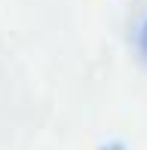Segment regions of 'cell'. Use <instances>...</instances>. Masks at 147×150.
<instances>
[{
    "mask_svg": "<svg viewBox=\"0 0 147 150\" xmlns=\"http://www.w3.org/2000/svg\"><path fill=\"white\" fill-rule=\"evenodd\" d=\"M138 49H141V55L147 61V18L141 22V28H138Z\"/></svg>",
    "mask_w": 147,
    "mask_h": 150,
    "instance_id": "obj_1",
    "label": "cell"
},
{
    "mask_svg": "<svg viewBox=\"0 0 147 150\" xmlns=\"http://www.w3.org/2000/svg\"><path fill=\"white\" fill-rule=\"evenodd\" d=\"M98 150H126L123 144H119V141H107V144H101Z\"/></svg>",
    "mask_w": 147,
    "mask_h": 150,
    "instance_id": "obj_2",
    "label": "cell"
}]
</instances>
